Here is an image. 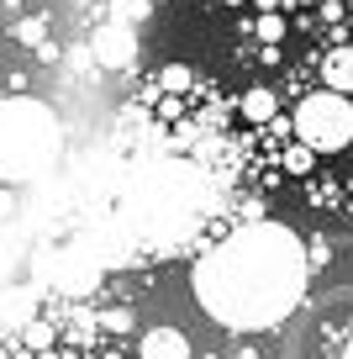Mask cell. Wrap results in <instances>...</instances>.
I'll list each match as a JSON object with an SVG mask.
<instances>
[{"label":"cell","mask_w":353,"mask_h":359,"mask_svg":"<svg viewBox=\"0 0 353 359\" xmlns=\"http://www.w3.org/2000/svg\"><path fill=\"white\" fill-rule=\"evenodd\" d=\"M306 269H311L306 248L290 227L254 222L211 248L195 264L190 285H195V302L206 306L211 323L258 333V327H275L296 312L300 291H306Z\"/></svg>","instance_id":"6da1fadb"},{"label":"cell","mask_w":353,"mask_h":359,"mask_svg":"<svg viewBox=\"0 0 353 359\" xmlns=\"http://www.w3.org/2000/svg\"><path fill=\"white\" fill-rule=\"evenodd\" d=\"M58 122L37 101H6L0 106V180H27L53 158Z\"/></svg>","instance_id":"7a4b0ae2"},{"label":"cell","mask_w":353,"mask_h":359,"mask_svg":"<svg viewBox=\"0 0 353 359\" xmlns=\"http://www.w3.org/2000/svg\"><path fill=\"white\" fill-rule=\"evenodd\" d=\"M290 133L311 154H342L353 143V101L332 95V90H317V95H306L290 111Z\"/></svg>","instance_id":"3957f363"},{"label":"cell","mask_w":353,"mask_h":359,"mask_svg":"<svg viewBox=\"0 0 353 359\" xmlns=\"http://www.w3.org/2000/svg\"><path fill=\"white\" fill-rule=\"evenodd\" d=\"M90 48H95V58H100L106 69H132V58H137V32H132V27L106 22Z\"/></svg>","instance_id":"277c9868"},{"label":"cell","mask_w":353,"mask_h":359,"mask_svg":"<svg viewBox=\"0 0 353 359\" xmlns=\"http://www.w3.org/2000/svg\"><path fill=\"white\" fill-rule=\"evenodd\" d=\"M137 359H190V338L179 327H148Z\"/></svg>","instance_id":"5b68a950"},{"label":"cell","mask_w":353,"mask_h":359,"mask_svg":"<svg viewBox=\"0 0 353 359\" xmlns=\"http://www.w3.org/2000/svg\"><path fill=\"white\" fill-rule=\"evenodd\" d=\"M321 79H327L332 95H353V48H332L327 64H321Z\"/></svg>","instance_id":"8992f818"},{"label":"cell","mask_w":353,"mask_h":359,"mask_svg":"<svg viewBox=\"0 0 353 359\" xmlns=\"http://www.w3.org/2000/svg\"><path fill=\"white\" fill-rule=\"evenodd\" d=\"M243 116H248V122H275V116H279V95L269 85H254L243 95Z\"/></svg>","instance_id":"52a82bcc"},{"label":"cell","mask_w":353,"mask_h":359,"mask_svg":"<svg viewBox=\"0 0 353 359\" xmlns=\"http://www.w3.org/2000/svg\"><path fill=\"white\" fill-rule=\"evenodd\" d=\"M148 0H111V22L116 27H137V22H148Z\"/></svg>","instance_id":"ba28073f"},{"label":"cell","mask_w":353,"mask_h":359,"mask_svg":"<svg viewBox=\"0 0 353 359\" xmlns=\"http://www.w3.org/2000/svg\"><path fill=\"white\" fill-rule=\"evenodd\" d=\"M254 32L264 37L269 48H279V37H285V16H279V11H275V16H258V22H254Z\"/></svg>","instance_id":"9c48e42d"},{"label":"cell","mask_w":353,"mask_h":359,"mask_svg":"<svg viewBox=\"0 0 353 359\" xmlns=\"http://www.w3.org/2000/svg\"><path fill=\"white\" fill-rule=\"evenodd\" d=\"M311 164H317V154H311V148H300V143L285 148V169H290V175H311Z\"/></svg>","instance_id":"30bf717a"},{"label":"cell","mask_w":353,"mask_h":359,"mask_svg":"<svg viewBox=\"0 0 353 359\" xmlns=\"http://www.w3.org/2000/svg\"><path fill=\"white\" fill-rule=\"evenodd\" d=\"M22 344H27V348H48V344H53V327H48V323H27Z\"/></svg>","instance_id":"8fae6325"},{"label":"cell","mask_w":353,"mask_h":359,"mask_svg":"<svg viewBox=\"0 0 353 359\" xmlns=\"http://www.w3.org/2000/svg\"><path fill=\"white\" fill-rule=\"evenodd\" d=\"M158 79H164V90H190V79H195V74H190L185 64H169V69H164Z\"/></svg>","instance_id":"7c38bea8"},{"label":"cell","mask_w":353,"mask_h":359,"mask_svg":"<svg viewBox=\"0 0 353 359\" xmlns=\"http://www.w3.org/2000/svg\"><path fill=\"white\" fill-rule=\"evenodd\" d=\"M327 259H332V243H327V238H311V243H306V264H327Z\"/></svg>","instance_id":"4fadbf2b"},{"label":"cell","mask_w":353,"mask_h":359,"mask_svg":"<svg viewBox=\"0 0 353 359\" xmlns=\"http://www.w3.org/2000/svg\"><path fill=\"white\" fill-rule=\"evenodd\" d=\"M106 327H116V333H127V327H132V312H127V306H111V312H106Z\"/></svg>","instance_id":"5bb4252c"},{"label":"cell","mask_w":353,"mask_h":359,"mask_svg":"<svg viewBox=\"0 0 353 359\" xmlns=\"http://www.w3.org/2000/svg\"><path fill=\"white\" fill-rule=\"evenodd\" d=\"M16 37H22V43H43V22H22Z\"/></svg>","instance_id":"9a60e30c"},{"label":"cell","mask_w":353,"mask_h":359,"mask_svg":"<svg viewBox=\"0 0 353 359\" xmlns=\"http://www.w3.org/2000/svg\"><path fill=\"white\" fill-rule=\"evenodd\" d=\"M254 6H258L264 16H275V11H279V0H254Z\"/></svg>","instance_id":"2e32d148"},{"label":"cell","mask_w":353,"mask_h":359,"mask_svg":"<svg viewBox=\"0 0 353 359\" xmlns=\"http://www.w3.org/2000/svg\"><path fill=\"white\" fill-rule=\"evenodd\" d=\"M342 359H353V344H348V348H342Z\"/></svg>","instance_id":"e0dca14e"},{"label":"cell","mask_w":353,"mask_h":359,"mask_svg":"<svg viewBox=\"0 0 353 359\" xmlns=\"http://www.w3.org/2000/svg\"><path fill=\"white\" fill-rule=\"evenodd\" d=\"M227 6H243V0H227Z\"/></svg>","instance_id":"ac0fdd59"},{"label":"cell","mask_w":353,"mask_h":359,"mask_svg":"<svg viewBox=\"0 0 353 359\" xmlns=\"http://www.w3.org/2000/svg\"><path fill=\"white\" fill-rule=\"evenodd\" d=\"M348 11H353V0H348Z\"/></svg>","instance_id":"d6986e66"},{"label":"cell","mask_w":353,"mask_h":359,"mask_svg":"<svg viewBox=\"0 0 353 359\" xmlns=\"http://www.w3.org/2000/svg\"><path fill=\"white\" fill-rule=\"evenodd\" d=\"M0 359H6V354H0Z\"/></svg>","instance_id":"ffe728a7"}]
</instances>
